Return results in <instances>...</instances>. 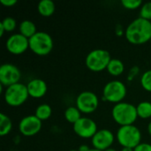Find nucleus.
<instances>
[{
	"instance_id": "f257e3e1",
	"label": "nucleus",
	"mask_w": 151,
	"mask_h": 151,
	"mask_svg": "<svg viewBox=\"0 0 151 151\" xmlns=\"http://www.w3.org/2000/svg\"><path fill=\"white\" fill-rule=\"evenodd\" d=\"M126 39L132 44L142 45L151 39V21L138 17L132 20L125 29Z\"/></svg>"
},
{
	"instance_id": "f03ea898",
	"label": "nucleus",
	"mask_w": 151,
	"mask_h": 151,
	"mask_svg": "<svg viewBox=\"0 0 151 151\" xmlns=\"http://www.w3.org/2000/svg\"><path fill=\"white\" fill-rule=\"evenodd\" d=\"M111 116L113 120L120 127L134 125V123L137 120V118H139L136 106L127 102L116 104L112 107Z\"/></svg>"
},
{
	"instance_id": "7ed1b4c3",
	"label": "nucleus",
	"mask_w": 151,
	"mask_h": 151,
	"mask_svg": "<svg viewBox=\"0 0 151 151\" xmlns=\"http://www.w3.org/2000/svg\"><path fill=\"white\" fill-rule=\"evenodd\" d=\"M142 132L134 125L120 127L116 134V139L122 148L134 149L142 142Z\"/></svg>"
},
{
	"instance_id": "20e7f679",
	"label": "nucleus",
	"mask_w": 151,
	"mask_h": 151,
	"mask_svg": "<svg viewBox=\"0 0 151 151\" xmlns=\"http://www.w3.org/2000/svg\"><path fill=\"white\" fill-rule=\"evenodd\" d=\"M54 46L51 35L44 31H38L29 38V50L38 56H45L51 52Z\"/></svg>"
},
{
	"instance_id": "39448f33",
	"label": "nucleus",
	"mask_w": 151,
	"mask_h": 151,
	"mask_svg": "<svg viewBox=\"0 0 151 151\" xmlns=\"http://www.w3.org/2000/svg\"><path fill=\"white\" fill-rule=\"evenodd\" d=\"M111 59L109 51L104 49H95L88 52L85 58V64L90 71L98 73L107 69Z\"/></svg>"
},
{
	"instance_id": "423d86ee",
	"label": "nucleus",
	"mask_w": 151,
	"mask_h": 151,
	"mask_svg": "<svg viewBox=\"0 0 151 151\" xmlns=\"http://www.w3.org/2000/svg\"><path fill=\"white\" fill-rule=\"evenodd\" d=\"M28 96L29 94L27 84H23L21 82L5 88L4 92V99L5 103L12 107L22 105L28 99Z\"/></svg>"
},
{
	"instance_id": "0eeeda50",
	"label": "nucleus",
	"mask_w": 151,
	"mask_h": 151,
	"mask_svg": "<svg viewBox=\"0 0 151 151\" xmlns=\"http://www.w3.org/2000/svg\"><path fill=\"white\" fill-rule=\"evenodd\" d=\"M127 93V88L123 81L119 80H112L104 85L103 88V99L116 104L123 102Z\"/></svg>"
},
{
	"instance_id": "6e6552de",
	"label": "nucleus",
	"mask_w": 151,
	"mask_h": 151,
	"mask_svg": "<svg viewBox=\"0 0 151 151\" xmlns=\"http://www.w3.org/2000/svg\"><path fill=\"white\" fill-rule=\"evenodd\" d=\"M75 106L81 113L90 114L98 108L99 98L97 95L92 91H82L76 97Z\"/></svg>"
},
{
	"instance_id": "1a4fd4ad",
	"label": "nucleus",
	"mask_w": 151,
	"mask_h": 151,
	"mask_svg": "<svg viewBox=\"0 0 151 151\" xmlns=\"http://www.w3.org/2000/svg\"><path fill=\"white\" fill-rule=\"evenodd\" d=\"M73 128L75 134L83 139H92L98 131L96 121L88 117H81L73 124Z\"/></svg>"
},
{
	"instance_id": "9d476101",
	"label": "nucleus",
	"mask_w": 151,
	"mask_h": 151,
	"mask_svg": "<svg viewBox=\"0 0 151 151\" xmlns=\"http://www.w3.org/2000/svg\"><path fill=\"white\" fill-rule=\"evenodd\" d=\"M21 72L18 66L12 63H4L0 66V83L5 88L19 83Z\"/></svg>"
},
{
	"instance_id": "9b49d317",
	"label": "nucleus",
	"mask_w": 151,
	"mask_h": 151,
	"mask_svg": "<svg viewBox=\"0 0 151 151\" xmlns=\"http://www.w3.org/2000/svg\"><path fill=\"white\" fill-rule=\"evenodd\" d=\"M42 127V121H41L35 114L25 116L19 122V133L27 137L35 136L37 134Z\"/></svg>"
},
{
	"instance_id": "f8f14e48",
	"label": "nucleus",
	"mask_w": 151,
	"mask_h": 151,
	"mask_svg": "<svg viewBox=\"0 0 151 151\" xmlns=\"http://www.w3.org/2000/svg\"><path fill=\"white\" fill-rule=\"evenodd\" d=\"M5 47L10 53L20 55L29 49V39L20 33H14L7 38Z\"/></svg>"
},
{
	"instance_id": "ddd939ff",
	"label": "nucleus",
	"mask_w": 151,
	"mask_h": 151,
	"mask_svg": "<svg viewBox=\"0 0 151 151\" xmlns=\"http://www.w3.org/2000/svg\"><path fill=\"white\" fill-rule=\"evenodd\" d=\"M115 141L113 133L109 129H100L91 139V143L94 149L104 151L111 148Z\"/></svg>"
},
{
	"instance_id": "4468645a",
	"label": "nucleus",
	"mask_w": 151,
	"mask_h": 151,
	"mask_svg": "<svg viewBox=\"0 0 151 151\" xmlns=\"http://www.w3.org/2000/svg\"><path fill=\"white\" fill-rule=\"evenodd\" d=\"M29 96L34 98H41L44 96L48 90L47 83L40 78H34L27 84Z\"/></svg>"
},
{
	"instance_id": "2eb2a0df",
	"label": "nucleus",
	"mask_w": 151,
	"mask_h": 151,
	"mask_svg": "<svg viewBox=\"0 0 151 151\" xmlns=\"http://www.w3.org/2000/svg\"><path fill=\"white\" fill-rule=\"evenodd\" d=\"M19 31L21 35H23L28 39L38 32L35 24L30 19L22 20L19 25Z\"/></svg>"
},
{
	"instance_id": "dca6fc26",
	"label": "nucleus",
	"mask_w": 151,
	"mask_h": 151,
	"mask_svg": "<svg viewBox=\"0 0 151 151\" xmlns=\"http://www.w3.org/2000/svg\"><path fill=\"white\" fill-rule=\"evenodd\" d=\"M37 10L40 15L43 17H50L55 12L56 6L54 2L51 0H42L38 3Z\"/></svg>"
},
{
	"instance_id": "f3484780",
	"label": "nucleus",
	"mask_w": 151,
	"mask_h": 151,
	"mask_svg": "<svg viewBox=\"0 0 151 151\" xmlns=\"http://www.w3.org/2000/svg\"><path fill=\"white\" fill-rule=\"evenodd\" d=\"M106 70L112 76H119L125 71V65L119 58H111Z\"/></svg>"
},
{
	"instance_id": "a211bd4d",
	"label": "nucleus",
	"mask_w": 151,
	"mask_h": 151,
	"mask_svg": "<svg viewBox=\"0 0 151 151\" xmlns=\"http://www.w3.org/2000/svg\"><path fill=\"white\" fill-rule=\"evenodd\" d=\"M35 115L41 121L47 120L52 115V109L48 104H41L36 107L35 111Z\"/></svg>"
},
{
	"instance_id": "6ab92c4d",
	"label": "nucleus",
	"mask_w": 151,
	"mask_h": 151,
	"mask_svg": "<svg viewBox=\"0 0 151 151\" xmlns=\"http://www.w3.org/2000/svg\"><path fill=\"white\" fill-rule=\"evenodd\" d=\"M65 119L68 123L75 124L81 118V112L76 106H69L65 111Z\"/></svg>"
},
{
	"instance_id": "aec40b11",
	"label": "nucleus",
	"mask_w": 151,
	"mask_h": 151,
	"mask_svg": "<svg viewBox=\"0 0 151 151\" xmlns=\"http://www.w3.org/2000/svg\"><path fill=\"white\" fill-rule=\"evenodd\" d=\"M12 129V119L4 112L0 113V135L5 136L10 134Z\"/></svg>"
},
{
	"instance_id": "412c9836",
	"label": "nucleus",
	"mask_w": 151,
	"mask_h": 151,
	"mask_svg": "<svg viewBox=\"0 0 151 151\" xmlns=\"http://www.w3.org/2000/svg\"><path fill=\"white\" fill-rule=\"evenodd\" d=\"M138 117L143 119H150L151 117V102L142 101L136 105Z\"/></svg>"
},
{
	"instance_id": "4be33fe9",
	"label": "nucleus",
	"mask_w": 151,
	"mask_h": 151,
	"mask_svg": "<svg viewBox=\"0 0 151 151\" xmlns=\"http://www.w3.org/2000/svg\"><path fill=\"white\" fill-rule=\"evenodd\" d=\"M140 81L144 90L151 92V69L145 71L142 74Z\"/></svg>"
},
{
	"instance_id": "5701e85b",
	"label": "nucleus",
	"mask_w": 151,
	"mask_h": 151,
	"mask_svg": "<svg viewBox=\"0 0 151 151\" xmlns=\"http://www.w3.org/2000/svg\"><path fill=\"white\" fill-rule=\"evenodd\" d=\"M0 23L3 25L5 32H12L17 27V21H16V19L14 18L11 17V16H7V17L4 18L2 19V21H0Z\"/></svg>"
},
{
	"instance_id": "b1692460",
	"label": "nucleus",
	"mask_w": 151,
	"mask_h": 151,
	"mask_svg": "<svg viewBox=\"0 0 151 151\" xmlns=\"http://www.w3.org/2000/svg\"><path fill=\"white\" fill-rule=\"evenodd\" d=\"M140 17L151 21V1L142 4L140 9Z\"/></svg>"
},
{
	"instance_id": "393cba45",
	"label": "nucleus",
	"mask_w": 151,
	"mask_h": 151,
	"mask_svg": "<svg viewBox=\"0 0 151 151\" xmlns=\"http://www.w3.org/2000/svg\"><path fill=\"white\" fill-rule=\"evenodd\" d=\"M142 0H121V4L124 8L128 10H135L141 8L142 5Z\"/></svg>"
},
{
	"instance_id": "a878e982",
	"label": "nucleus",
	"mask_w": 151,
	"mask_h": 151,
	"mask_svg": "<svg viewBox=\"0 0 151 151\" xmlns=\"http://www.w3.org/2000/svg\"><path fill=\"white\" fill-rule=\"evenodd\" d=\"M134 151H151V144L148 142H141L134 149Z\"/></svg>"
},
{
	"instance_id": "bb28decb",
	"label": "nucleus",
	"mask_w": 151,
	"mask_h": 151,
	"mask_svg": "<svg viewBox=\"0 0 151 151\" xmlns=\"http://www.w3.org/2000/svg\"><path fill=\"white\" fill-rule=\"evenodd\" d=\"M139 73H140V68L136 65L133 66L128 72V81H133V79H134V77H136Z\"/></svg>"
},
{
	"instance_id": "cd10ccee",
	"label": "nucleus",
	"mask_w": 151,
	"mask_h": 151,
	"mask_svg": "<svg viewBox=\"0 0 151 151\" xmlns=\"http://www.w3.org/2000/svg\"><path fill=\"white\" fill-rule=\"evenodd\" d=\"M17 0H0V3L6 6V7H11V6H13L17 4Z\"/></svg>"
},
{
	"instance_id": "c85d7f7f",
	"label": "nucleus",
	"mask_w": 151,
	"mask_h": 151,
	"mask_svg": "<svg viewBox=\"0 0 151 151\" xmlns=\"http://www.w3.org/2000/svg\"><path fill=\"white\" fill-rule=\"evenodd\" d=\"M116 34H117V35H119V36H120V35H125V30L122 28V26L121 25H119V24H118L117 25V27H116Z\"/></svg>"
},
{
	"instance_id": "c756f323",
	"label": "nucleus",
	"mask_w": 151,
	"mask_h": 151,
	"mask_svg": "<svg viewBox=\"0 0 151 151\" xmlns=\"http://www.w3.org/2000/svg\"><path fill=\"white\" fill-rule=\"evenodd\" d=\"M78 150L79 151H89L90 150V148H89L88 145H86V144H82V145H81V146L79 147Z\"/></svg>"
},
{
	"instance_id": "7c9ffc66",
	"label": "nucleus",
	"mask_w": 151,
	"mask_h": 151,
	"mask_svg": "<svg viewBox=\"0 0 151 151\" xmlns=\"http://www.w3.org/2000/svg\"><path fill=\"white\" fill-rule=\"evenodd\" d=\"M147 130H148V133H149V134L151 135V121L148 124V126H147Z\"/></svg>"
},
{
	"instance_id": "2f4dec72",
	"label": "nucleus",
	"mask_w": 151,
	"mask_h": 151,
	"mask_svg": "<svg viewBox=\"0 0 151 151\" xmlns=\"http://www.w3.org/2000/svg\"><path fill=\"white\" fill-rule=\"evenodd\" d=\"M121 151H134V149H131V148H122Z\"/></svg>"
},
{
	"instance_id": "473e14b6",
	"label": "nucleus",
	"mask_w": 151,
	"mask_h": 151,
	"mask_svg": "<svg viewBox=\"0 0 151 151\" xmlns=\"http://www.w3.org/2000/svg\"><path fill=\"white\" fill-rule=\"evenodd\" d=\"M104 151H117L115 149H113L112 147L111 148H109V149H107L106 150H104Z\"/></svg>"
},
{
	"instance_id": "72a5a7b5",
	"label": "nucleus",
	"mask_w": 151,
	"mask_h": 151,
	"mask_svg": "<svg viewBox=\"0 0 151 151\" xmlns=\"http://www.w3.org/2000/svg\"><path fill=\"white\" fill-rule=\"evenodd\" d=\"M89 151H102V150H96V149H90V150Z\"/></svg>"
},
{
	"instance_id": "f704fd0d",
	"label": "nucleus",
	"mask_w": 151,
	"mask_h": 151,
	"mask_svg": "<svg viewBox=\"0 0 151 151\" xmlns=\"http://www.w3.org/2000/svg\"><path fill=\"white\" fill-rule=\"evenodd\" d=\"M68 151H79L78 150H68Z\"/></svg>"
},
{
	"instance_id": "c9c22d12",
	"label": "nucleus",
	"mask_w": 151,
	"mask_h": 151,
	"mask_svg": "<svg viewBox=\"0 0 151 151\" xmlns=\"http://www.w3.org/2000/svg\"><path fill=\"white\" fill-rule=\"evenodd\" d=\"M150 43H151V39H150Z\"/></svg>"
}]
</instances>
